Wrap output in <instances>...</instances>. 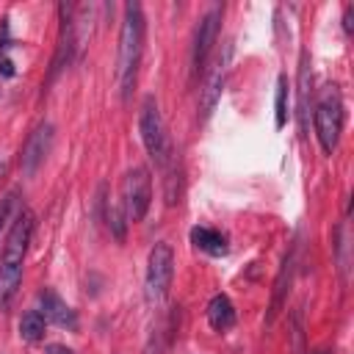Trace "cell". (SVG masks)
I'll list each match as a JSON object with an SVG mask.
<instances>
[{
	"label": "cell",
	"mask_w": 354,
	"mask_h": 354,
	"mask_svg": "<svg viewBox=\"0 0 354 354\" xmlns=\"http://www.w3.org/2000/svg\"><path fill=\"white\" fill-rule=\"evenodd\" d=\"M30 232H33V216L19 213L8 230V238H6L3 252H0V310H6L19 290Z\"/></svg>",
	"instance_id": "6da1fadb"
},
{
	"label": "cell",
	"mask_w": 354,
	"mask_h": 354,
	"mask_svg": "<svg viewBox=\"0 0 354 354\" xmlns=\"http://www.w3.org/2000/svg\"><path fill=\"white\" fill-rule=\"evenodd\" d=\"M141 50H144V11L138 3L124 6V19L119 30V66H116V80H119V97L127 102L136 86L138 64H141Z\"/></svg>",
	"instance_id": "7a4b0ae2"
},
{
	"label": "cell",
	"mask_w": 354,
	"mask_h": 354,
	"mask_svg": "<svg viewBox=\"0 0 354 354\" xmlns=\"http://www.w3.org/2000/svg\"><path fill=\"white\" fill-rule=\"evenodd\" d=\"M313 124H315V136H318L324 155H332L337 149L340 133H343V97H340L337 86H326V91L315 102Z\"/></svg>",
	"instance_id": "3957f363"
},
{
	"label": "cell",
	"mask_w": 354,
	"mask_h": 354,
	"mask_svg": "<svg viewBox=\"0 0 354 354\" xmlns=\"http://www.w3.org/2000/svg\"><path fill=\"white\" fill-rule=\"evenodd\" d=\"M138 130H141V141H144L147 155L163 169V166L169 163L171 147H169V136H166V127H163V116H160L158 100H155L152 94H147L144 102H141V111H138Z\"/></svg>",
	"instance_id": "277c9868"
},
{
	"label": "cell",
	"mask_w": 354,
	"mask_h": 354,
	"mask_svg": "<svg viewBox=\"0 0 354 354\" xmlns=\"http://www.w3.org/2000/svg\"><path fill=\"white\" fill-rule=\"evenodd\" d=\"M171 277H174V252L166 241H158L149 249L147 257V299L149 301H163L169 288H171Z\"/></svg>",
	"instance_id": "5b68a950"
},
{
	"label": "cell",
	"mask_w": 354,
	"mask_h": 354,
	"mask_svg": "<svg viewBox=\"0 0 354 354\" xmlns=\"http://www.w3.org/2000/svg\"><path fill=\"white\" fill-rule=\"evenodd\" d=\"M230 61H232V44L227 41L218 55L213 58V64L205 69V86H202V97H199V119H210V113L216 111L218 100H221V91H224V83H227V75H230Z\"/></svg>",
	"instance_id": "8992f818"
},
{
	"label": "cell",
	"mask_w": 354,
	"mask_h": 354,
	"mask_svg": "<svg viewBox=\"0 0 354 354\" xmlns=\"http://www.w3.org/2000/svg\"><path fill=\"white\" fill-rule=\"evenodd\" d=\"M149 199H152V180L147 166H133L124 174L122 183V210L130 221H141L149 210Z\"/></svg>",
	"instance_id": "52a82bcc"
},
{
	"label": "cell",
	"mask_w": 354,
	"mask_h": 354,
	"mask_svg": "<svg viewBox=\"0 0 354 354\" xmlns=\"http://www.w3.org/2000/svg\"><path fill=\"white\" fill-rule=\"evenodd\" d=\"M221 14L224 8L221 6H213L196 25V33H194V53H191V64H194V72H205L207 69V58H210V50L216 44V36H218V28H221Z\"/></svg>",
	"instance_id": "ba28073f"
},
{
	"label": "cell",
	"mask_w": 354,
	"mask_h": 354,
	"mask_svg": "<svg viewBox=\"0 0 354 354\" xmlns=\"http://www.w3.org/2000/svg\"><path fill=\"white\" fill-rule=\"evenodd\" d=\"M53 138H55V127H53L50 122H41V124L28 136V141H25V147H22V152H19V169H22L25 174H36V171H39V166L44 163V158H47L50 149H53Z\"/></svg>",
	"instance_id": "9c48e42d"
},
{
	"label": "cell",
	"mask_w": 354,
	"mask_h": 354,
	"mask_svg": "<svg viewBox=\"0 0 354 354\" xmlns=\"http://www.w3.org/2000/svg\"><path fill=\"white\" fill-rule=\"evenodd\" d=\"M39 313L44 315V321H50V324H55V326H61V329H69V332L77 329V315H75V310H72L55 290H50V288H44V290L39 293Z\"/></svg>",
	"instance_id": "30bf717a"
},
{
	"label": "cell",
	"mask_w": 354,
	"mask_h": 354,
	"mask_svg": "<svg viewBox=\"0 0 354 354\" xmlns=\"http://www.w3.org/2000/svg\"><path fill=\"white\" fill-rule=\"evenodd\" d=\"M296 116H299V133L301 138L307 136L310 130V97H313V72H310V55L307 50H301V58H299V83H296Z\"/></svg>",
	"instance_id": "8fae6325"
},
{
	"label": "cell",
	"mask_w": 354,
	"mask_h": 354,
	"mask_svg": "<svg viewBox=\"0 0 354 354\" xmlns=\"http://www.w3.org/2000/svg\"><path fill=\"white\" fill-rule=\"evenodd\" d=\"M293 260H296V243L285 252L282 266H279V274H277V279H274V296H271V307H268V318H266V324H268V326L274 324V318H277V313L282 310L285 296H288V290H290V279H293Z\"/></svg>",
	"instance_id": "7c38bea8"
},
{
	"label": "cell",
	"mask_w": 354,
	"mask_h": 354,
	"mask_svg": "<svg viewBox=\"0 0 354 354\" xmlns=\"http://www.w3.org/2000/svg\"><path fill=\"white\" fill-rule=\"evenodd\" d=\"M207 324H210V329H216V332H227V329L235 324V307H232L230 296L216 293V296L207 301Z\"/></svg>",
	"instance_id": "4fadbf2b"
},
{
	"label": "cell",
	"mask_w": 354,
	"mask_h": 354,
	"mask_svg": "<svg viewBox=\"0 0 354 354\" xmlns=\"http://www.w3.org/2000/svg\"><path fill=\"white\" fill-rule=\"evenodd\" d=\"M191 243L199 249V252H207L213 257H221L227 254V238L218 232V230H210V227H194L191 230Z\"/></svg>",
	"instance_id": "5bb4252c"
},
{
	"label": "cell",
	"mask_w": 354,
	"mask_h": 354,
	"mask_svg": "<svg viewBox=\"0 0 354 354\" xmlns=\"http://www.w3.org/2000/svg\"><path fill=\"white\" fill-rule=\"evenodd\" d=\"M44 326H47L44 315H41L39 310H28V313L19 318V337H22L25 343H39V340L44 337Z\"/></svg>",
	"instance_id": "9a60e30c"
},
{
	"label": "cell",
	"mask_w": 354,
	"mask_h": 354,
	"mask_svg": "<svg viewBox=\"0 0 354 354\" xmlns=\"http://www.w3.org/2000/svg\"><path fill=\"white\" fill-rule=\"evenodd\" d=\"M288 94H290L288 77L279 75L277 77V94H274V124H277V130H282L288 124Z\"/></svg>",
	"instance_id": "2e32d148"
},
{
	"label": "cell",
	"mask_w": 354,
	"mask_h": 354,
	"mask_svg": "<svg viewBox=\"0 0 354 354\" xmlns=\"http://www.w3.org/2000/svg\"><path fill=\"white\" fill-rule=\"evenodd\" d=\"M108 227H111L116 241H124V210L122 207H111L108 210Z\"/></svg>",
	"instance_id": "e0dca14e"
},
{
	"label": "cell",
	"mask_w": 354,
	"mask_h": 354,
	"mask_svg": "<svg viewBox=\"0 0 354 354\" xmlns=\"http://www.w3.org/2000/svg\"><path fill=\"white\" fill-rule=\"evenodd\" d=\"M160 329H155L152 335H149V343H147V348H144V354H163V340H160Z\"/></svg>",
	"instance_id": "ac0fdd59"
},
{
	"label": "cell",
	"mask_w": 354,
	"mask_h": 354,
	"mask_svg": "<svg viewBox=\"0 0 354 354\" xmlns=\"http://www.w3.org/2000/svg\"><path fill=\"white\" fill-rule=\"evenodd\" d=\"M351 19H354V6L348 3V6H346V11H343V30H346V33H351V30H354V22H351Z\"/></svg>",
	"instance_id": "d6986e66"
},
{
	"label": "cell",
	"mask_w": 354,
	"mask_h": 354,
	"mask_svg": "<svg viewBox=\"0 0 354 354\" xmlns=\"http://www.w3.org/2000/svg\"><path fill=\"white\" fill-rule=\"evenodd\" d=\"M47 354H75V351L66 348V346H61V343H50L47 346Z\"/></svg>",
	"instance_id": "ffe728a7"
},
{
	"label": "cell",
	"mask_w": 354,
	"mask_h": 354,
	"mask_svg": "<svg viewBox=\"0 0 354 354\" xmlns=\"http://www.w3.org/2000/svg\"><path fill=\"white\" fill-rule=\"evenodd\" d=\"M0 72H3V75H14V66H11L8 58H0Z\"/></svg>",
	"instance_id": "44dd1931"
},
{
	"label": "cell",
	"mask_w": 354,
	"mask_h": 354,
	"mask_svg": "<svg viewBox=\"0 0 354 354\" xmlns=\"http://www.w3.org/2000/svg\"><path fill=\"white\" fill-rule=\"evenodd\" d=\"M318 354H326V351H318Z\"/></svg>",
	"instance_id": "7402d4cb"
}]
</instances>
